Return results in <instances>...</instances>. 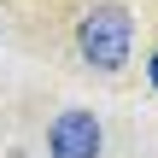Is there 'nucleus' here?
<instances>
[{"label":"nucleus","mask_w":158,"mask_h":158,"mask_svg":"<svg viewBox=\"0 0 158 158\" xmlns=\"http://www.w3.org/2000/svg\"><path fill=\"white\" fill-rule=\"evenodd\" d=\"M129 41H135V18L123 6H94L82 23H76V47L88 64L100 70H123L129 64Z\"/></svg>","instance_id":"f257e3e1"},{"label":"nucleus","mask_w":158,"mask_h":158,"mask_svg":"<svg viewBox=\"0 0 158 158\" xmlns=\"http://www.w3.org/2000/svg\"><path fill=\"white\" fill-rule=\"evenodd\" d=\"M100 117L94 111H59L47 129V152L53 158H100Z\"/></svg>","instance_id":"f03ea898"},{"label":"nucleus","mask_w":158,"mask_h":158,"mask_svg":"<svg viewBox=\"0 0 158 158\" xmlns=\"http://www.w3.org/2000/svg\"><path fill=\"white\" fill-rule=\"evenodd\" d=\"M147 76H152V88H158V47H152V59H147Z\"/></svg>","instance_id":"7ed1b4c3"}]
</instances>
